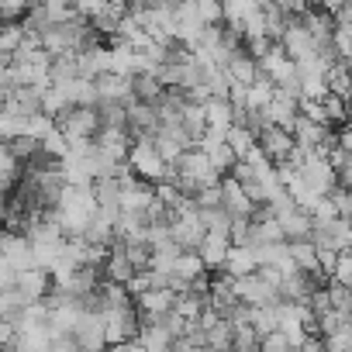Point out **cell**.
I'll return each mask as SVG.
<instances>
[{
	"mask_svg": "<svg viewBox=\"0 0 352 352\" xmlns=\"http://www.w3.org/2000/svg\"><path fill=\"white\" fill-rule=\"evenodd\" d=\"M124 162H128L135 180H142L148 187H159V184L169 180V162L155 152L152 138H135L131 148H128V155H124Z\"/></svg>",
	"mask_w": 352,
	"mask_h": 352,
	"instance_id": "cell-1",
	"label": "cell"
},
{
	"mask_svg": "<svg viewBox=\"0 0 352 352\" xmlns=\"http://www.w3.org/2000/svg\"><path fill=\"white\" fill-rule=\"evenodd\" d=\"M56 131L69 142H94L97 131H100V121H97V111L94 107H69L66 114L56 118Z\"/></svg>",
	"mask_w": 352,
	"mask_h": 352,
	"instance_id": "cell-2",
	"label": "cell"
},
{
	"mask_svg": "<svg viewBox=\"0 0 352 352\" xmlns=\"http://www.w3.org/2000/svg\"><path fill=\"white\" fill-rule=\"evenodd\" d=\"M100 318H104V338H107V345H124V342H135L138 338V311H135V304L104 311Z\"/></svg>",
	"mask_w": 352,
	"mask_h": 352,
	"instance_id": "cell-3",
	"label": "cell"
},
{
	"mask_svg": "<svg viewBox=\"0 0 352 352\" xmlns=\"http://www.w3.org/2000/svg\"><path fill=\"white\" fill-rule=\"evenodd\" d=\"M69 338H73L83 352H104V349H107V338H104V318H100L97 311H83Z\"/></svg>",
	"mask_w": 352,
	"mask_h": 352,
	"instance_id": "cell-4",
	"label": "cell"
},
{
	"mask_svg": "<svg viewBox=\"0 0 352 352\" xmlns=\"http://www.w3.org/2000/svg\"><path fill=\"white\" fill-rule=\"evenodd\" d=\"M297 114H300V97H297V94H287V90H273L270 107L263 111L266 124L283 128V131H290V124L297 121Z\"/></svg>",
	"mask_w": 352,
	"mask_h": 352,
	"instance_id": "cell-5",
	"label": "cell"
},
{
	"mask_svg": "<svg viewBox=\"0 0 352 352\" xmlns=\"http://www.w3.org/2000/svg\"><path fill=\"white\" fill-rule=\"evenodd\" d=\"M256 148L276 166V162H283V159H290V152H294V138H290V131H283V128H273V124H266L259 135H256Z\"/></svg>",
	"mask_w": 352,
	"mask_h": 352,
	"instance_id": "cell-6",
	"label": "cell"
},
{
	"mask_svg": "<svg viewBox=\"0 0 352 352\" xmlns=\"http://www.w3.org/2000/svg\"><path fill=\"white\" fill-rule=\"evenodd\" d=\"M228 249H232L228 235H211V232H204V239H201V245H197L194 252H197V259L204 263L208 273H218L221 263H225V256H228Z\"/></svg>",
	"mask_w": 352,
	"mask_h": 352,
	"instance_id": "cell-7",
	"label": "cell"
},
{
	"mask_svg": "<svg viewBox=\"0 0 352 352\" xmlns=\"http://www.w3.org/2000/svg\"><path fill=\"white\" fill-rule=\"evenodd\" d=\"M201 111H204V128H208V131L228 135V128L235 124V107H232L228 100L211 97V100H204V104H201Z\"/></svg>",
	"mask_w": 352,
	"mask_h": 352,
	"instance_id": "cell-8",
	"label": "cell"
},
{
	"mask_svg": "<svg viewBox=\"0 0 352 352\" xmlns=\"http://www.w3.org/2000/svg\"><path fill=\"white\" fill-rule=\"evenodd\" d=\"M218 273H221V276H228V280H239V276L256 273V256H252V249H249V245H232Z\"/></svg>",
	"mask_w": 352,
	"mask_h": 352,
	"instance_id": "cell-9",
	"label": "cell"
},
{
	"mask_svg": "<svg viewBox=\"0 0 352 352\" xmlns=\"http://www.w3.org/2000/svg\"><path fill=\"white\" fill-rule=\"evenodd\" d=\"M14 290L21 294V300H25V304H42V300H45V294L52 290V283H49V276H45V273L28 270V273H21V276H18Z\"/></svg>",
	"mask_w": 352,
	"mask_h": 352,
	"instance_id": "cell-10",
	"label": "cell"
},
{
	"mask_svg": "<svg viewBox=\"0 0 352 352\" xmlns=\"http://www.w3.org/2000/svg\"><path fill=\"white\" fill-rule=\"evenodd\" d=\"M25 124H28V118H21L18 111L0 107V145H11V142L25 138Z\"/></svg>",
	"mask_w": 352,
	"mask_h": 352,
	"instance_id": "cell-11",
	"label": "cell"
},
{
	"mask_svg": "<svg viewBox=\"0 0 352 352\" xmlns=\"http://www.w3.org/2000/svg\"><path fill=\"white\" fill-rule=\"evenodd\" d=\"M324 294H328V307H331L338 318H349V307H352V294H349V287L324 283Z\"/></svg>",
	"mask_w": 352,
	"mask_h": 352,
	"instance_id": "cell-12",
	"label": "cell"
},
{
	"mask_svg": "<svg viewBox=\"0 0 352 352\" xmlns=\"http://www.w3.org/2000/svg\"><path fill=\"white\" fill-rule=\"evenodd\" d=\"M328 283H338V287H349L352 283V256H349V249L335 256V266L328 273Z\"/></svg>",
	"mask_w": 352,
	"mask_h": 352,
	"instance_id": "cell-13",
	"label": "cell"
},
{
	"mask_svg": "<svg viewBox=\"0 0 352 352\" xmlns=\"http://www.w3.org/2000/svg\"><path fill=\"white\" fill-rule=\"evenodd\" d=\"M232 352H259V335L245 324L232 331Z\"/></svg>",
	"mask_w": 352,
	"mask_h": 352,
	"instance_id": "cell-14",
	"label": "cell"
},
{
	"mask_svg": "<svg viewBox=\"0 0 352 352\" xmlns=\"http://www.w3.org/2000/svg\"><path fill=\"white\" fill-rule=\"evenodd\" d=\"M328 204H331V211H335V218H342V221H349V214H352V201H349V190H342V187H335V190L328 194Z\"/></svg>",
	"mask_w": 352,
	"mask_h": 352,
	"instance_id": "cell-15",
	"label": "cell"
},
{
	"mask_svg": "<svg viewBox=\"0 0 352 352\" xmlns=\"http://www.w3.org/2000/svg\"><path fill=\"white\" fill-rule=\"evenodd\" d=\"M259 352H297L280 331H270V335H263L259 338Z\"/></svg>",
	"mask_w": 352,
	"mask_h": 352,
	"instance_id": "cell-16",
	"label": "cell"
},
{
	"mask_svg": "<svg viewBox=\"0 0 352 352\" xmlns=\"http://www.w3.org/2000/svg\"><path fill=\"white\" fill-rule=\"evenodd\" d=\"M21 166H18V159L11 155V148L8 145H0V173H18Z\"/></svg>",
	"mask_w": 352,
	"mask_h": 352,
	"instance_id": "cell-17",
	"label": "cell"
},
{
	"mask_svg": "<svg viewBox=\"0 0 352 352\" xmlns=\"http://www.w3.org/2000/svg\"><path fill=\"white\" fill-rule=\"evenodd\" d=\"M14 335H18V331H14L11 321H0V349H8V345L14 342Z\"/></svg>",
	"mask_w": 352,
	"mask_h": 352,
	"instance_id": "cell-18",
	"label": "cell"
},
{
	"mask_svg": "<svg viewBox=\"0 0 352 352\" xmlns=\"http://www.w3.org/2000/svg\"><path fill=\"white\" fill-rule=\"evenodd\" d=\"M52 352H83L73 338H59V342H52Z\"/></svg>",
	"mask_w": 352,
	"mask_h": 352,
	"instance_id": "cell-19",
	"label": "cell"
},
{
	"mask_svg": "<svg viewBox=\"0 0 352 352\" xmlns=\"http://www.w3.org/2000/svg\"><path fill=\"white\" fill-rule=\"evenodd\" d=\"M104 352H142V345L138 342H124V345H107Z\"/></svg>",
	"mask_w": 352,
	"mask_h": 352,
	"instance_id": "cell-20",
	"label": "cell"
}]
</instances>
